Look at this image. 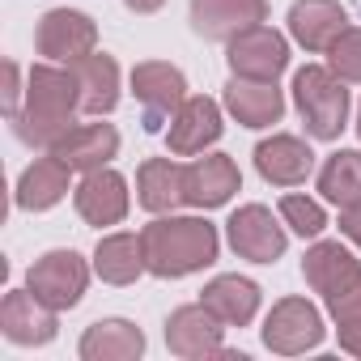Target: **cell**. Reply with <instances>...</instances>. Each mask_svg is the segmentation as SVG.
<instances>
[{
    "label": "cell",
    "mask_w": 361,
    "mask_h": 361,
    "mask_svg": "<svg viewBox=\"0 0 361 361\" xmlns=\"http://www.w3.org/2000/svg\"><path fill=\"white\" fill-rule=\"evenodd\" d=\"M77 111H81V85L73 68L35 64L26 77V102L13 115V132L35 149H51L73 128Z\"/></svg>",
    "instance_id": "1"
},
{
    "label": "cell",
    "mask_w": 361,
    "mask_h": 361,
    "mask_svg": "<svg viewBox=\"0 0 361 361\" xmlns=\"http://www.w3.org/2000/svg\"><path fill=\"white\" fill-rule=\"evenodd\" d=\"M140 247H145V268L161 281H174V276H192L209 268L221 243H217V226H209L204 217L157 213V221L140 230Z\"/></svg>",
    "instance_id": "2"
},
{
    "label": "cell",
    "mask_w": 361,
    "mask_h": 361,
    "mask_svg": "<svg viewBox=\"0 0 361 361\" xmlns=\"http://www.w3.org/2000/svg\"><path fill=\"white\" fill-rule=\"evenodd\" d=\"M348 81H340L323 64H306L293 73V102L306 119V132L314 140H336L348 123Z\"/></svg>",
    "instance_id": "3"
},
{
    "label": "cell",
    "mask_w": 361,
    "mask_h": 361,
    "mask_svg": "<svg viewBox=\"0 0 361 361\" xmlns=\"http://www.w3.org/2000/svg\"><path fill=\"white\" fill-rule=\"evenodd\" d=\"M85 285H90V268L77 251H47L26 272V289L39 302H47L51 310H73L81 302Z\"/></svg>",
    "instance_id": "4"
},
{
    "label": "cell",
    "mask_w": 361,
    "mask_h": 361,
    "mask_svg": "<svg viewBox=\"0 0 361 361\" xmlns=\"http://www.w3.org/2000/svg\"><path fill=\"white\" fill-rule=\"evenodd\" d=\"M132 94L145 111V128L161 132V123L174 119V111L188 102V77L166 60H145L132 68Z\"/></svg>",
    "instance_id": "5"
},
{
    "label": "cell",
    "mask_w": 361,
    "mask_h": 361,
    "mask_svg": "<svg viewBox=\"0 0 361 361\" xmlns=\"http://www.w3.org/2000/svg\"><path fill=\"white\" fill-rule=\"evenodd\" d=\"M264 344L281 357H298L323 344V314L306 298H281L264 319Z\"/></svg>",
    "instance_id": "6"
},
{
    "label": "cell",
    "mask_w": 361,
    "mask_h": 361,
    "mask_svg": "<svg viewBox=\"0 0 361 361\" xmlns=\"http://www.w3.org/2000/svg\"><path fill=\"white\" fill-rule=\"evenodd\" d=\"M221 331H226V323H221L204 302L178 306V310L166 319V344H170L174 357H183V361L226 357V348H221Z\"/></svg>",
    "instance_id": "7"
},
{
    "label": "cell",
    "mask_w": 361,
    "mask_h": 361,
    "mask_svg": "<svg viewBox=\"0 0 361 361\" xmlns=\"http://www.w3.org/2000/svg\"><path fill=\"white\" fill-rule=\"evenodd\" d=\"M226 60H230L234 77L276 81L289 68V43L268 26H251V30H243V35H234L226 43Z\"/></svg>",
    "instance_id": "8"
},
{
    "label": "cell",
    "mask_w": 361,
    "mask_h": 361,
    "mask_svg": "<svg viewBox=\"0 0 361 361\" xmlns=\"http://www.w3.org/2000/svg\"><path fill=\"white\" fill-rule=\"evenodd\" d=\"M39 56H47L51 64H77L98 47V26L81 13V9H51L39 22Z\"/></svg>",
    "instance_id": "9"
},
{
    "label": "cell",
    "mask_w": 361,
    "mask_h": 361,
    "mask_svg": "<svg viewBox=\"0 0 361 361\" xmlns=\"http://www.w3.org/2000/svg\"><path fill=\"white\" fill-rule=\"evenodd\" d=\"M226 234H230V247L243 255V259H251V264H272V259H281L285 255V230H281V221L272 217V209H264V204H243L230 221H226Z\"/></svg>",
    "instance_id": "10"
},
{
    "label": "cell",
    "mask_w": 361,
    "mask_h": 361,
    "mask_svg": "<svg viewBox=\"0 0 361 361\" xmlns=\"http://www.w3.org/2000/svg\"><path fill=\"white\" fill-rule=\"evenodd\" d=\"M268 0H192V30L213 43H230L234 35L264 26Z\"/></svg>",
    "instance_id": "11"
},
{
    "label": "cell",
    "mask_w": 361,
    "mask_h": 361,
    "mask_svg": "<svg viewBox=\"0 0 361 361\" xmlns=\"http://www.w3.org/2000/svg\"><path fill=\"white\" fill-rule=\"evenodd\" d=\"M243 188V174L234 166V157L226 153H209L192 166H183V200L192 209H221L230 204V196Z\"/></svg>",
    "instance_id": "12"
},
{
    "label": "cell",
    "mask_w": 361,
    "mask_h": 361,
    "mask_svg": "<svg viewBox=\"0 0 361 361\" xmlns=\"http://www.w3.org/2000/svg\"><path fill=\"white\" fill-rule=\"evenodd\" d=\"M73 204H77L81 221H90L98 230L102 226H119L128 217V183H123V174H115L111 166L90 170L77 183V192H73Z\"/></svg>",
    "instance_id": "13"
},
{
    "label": "cell",
    "mask_w": 361,
    "mask_h": 361,
    "mask_svg": "<svg viewBox=\"0 0 361 361\" xmlns=\"http://www.w3.org/2000/svg\"><path fill=\"white\" fill-rule=\"evenodd\" d=\"M56 314L47 302H39L30 289H9L0 302V331L13 344H51L56 340Z\"/></svg>",
    "instance_id": "14"
},
{
    "label": "cell",
    "mask_w": 361,
    "mask_h": 361,
    "mask_svg": "<svg viewBox=\"0 0 361 361\" xmlns=\"http://www.w3.org/2000/svg\"><path fill=\"white\" fill-rule=\"evenodd\" d=\"M166 140H170V153H174V157L204 153L209 145L221 140V106H217L213 98H204V94H200V98H188L183 106L174 111Z\"/></svg>",
    "instance_id": "15"
},
{
    "label": "cell",
    "mask_w": 361,
    "mask_h": 361,
    "mask_svg": "<svg viewBox=\"0 0 361 361\" xmlns=\"http://www.w3.org/2000/svg\"><path fill=\"white\" fill-rule=\"evenodd\" d=\"M255 170L276 188H298L314 170V153H310L306 140H298L289 132H276V136L255 145Z\"/></svg>",
    "instance_id": "16"
},
{
    "label": "cell",
    "mask_w": 361,
    "mask_h": 361,
    "mask_svg": "<svg viewBox=\"0 0 361 361\" xmlns=\"http://www.w3.org/2000/svg\"><path fill=\"white\" fill-rule=\"evenodd\" d=\"M47 153H56L64 166L90 174V170H102L119 153V132L111 123H73Z\"/></svg>",
    "instance_id": "17"
},
{
    "label": "cell",
    "mask_w": 361,
    "mask_h": 361,
    "mask_svg": "<svg viewBox=\"0 0 361 361\" xmlns=\"http://www.w3.org/2000/svg\"><path fill=\"white\" fill-rule=\"evenodd\" d=\"M344 30H348V13L336 5V0H293V9H289V35L306 51H327Z\"/></svg>",
    "instance_id": "18"
},
{
    "label": "cell",
    "mask_w": 361,
    "mask_h": 361,
    "mask_svg": "<svg viewBox=\"0 0 361 361\" xmlns=\"http://www.w3.org/2000/svg\"><path fill=\"white\" fill-rule=\"evenodd\" d=\"M226 111L243 123V128H272L285 115V98L276 90V81H251V77H234L226 85Z\"/></svg>",
    "instance_id": "19"
},
{
    "label": "cell",
    "mask_w": 361,
    "mask_h": 361,
    "mask_svg": "<svg viewBox=\"0 0 361 361\" xmlns=\"http://www.w3.org/2000/svg\"><path fill=\"white\" fill-rule=\"evenodd\" d=\"M302 276H306V285H310L314 293H323V302H327L331 293L348 289V285L361 276V259H357L348 247H340V243H314V247L306 251V259H302Z\"/></svg>",
    "instance_id": "20"
},
{
    "label": "cell",
    "mask_w": 361,
    "mask_h": 361,
    "mask_svg": "<svg viewBox=\"0 0 361 361\" xmlns=\"http://www.w3.org/2000/svg\"><path fill=\"white\" fill-rule=\"evenodd\" d=\"M68 174H73V166H64L56 153L35 157L18 178V209H26V213L56 209L68 196Z\"/></svg>",
    "instance_id": "21"
},
{
    "label": "cell",
    "mask_w": 361,
    "mask_h": 361,
    "mask_svg": "<svg viewBox=\"0 0 361 361\" xmlns=\"http://www.w3.org/2000/svg\"><path fill=\"white\" fill-rule=\"evenodd\" d=\"M200 302L226 323V327H247L259 310V285L238 276V272H226V276H213L200 293Z\"/></svg>",
    "instance_id": "22"
},
{
    "label": "cell",
    "mask_w": 361,
    "mask_h": 361,
    "mask_svg": "<svg viewBox=\"0 0 361 361\" xmlns=\"http://www.w3.org/2000/svg\"><path fill=\"white\" fill-rule=\"evenodd\" d=\"M81 85V111L85 115H111L119 102V64L106 51H90L85 60L68 64Z\"/></svg>",
    "instance_id": "23"
},
{
    "label": "cell",
    "mask_w": 361,
    "mask_h": 361,
    "mask_svg": "<svg viewBox=\"0 0 361 361\" xmlns=\"http://www.w3.org/2000/svg\"><path fill=\"white\" fill-rule=\"evenodd\" d=\"M77 353L85 361H132L145 353V331L128 319H102V323L85 327Z\"/></svg>",
    "instance_id": "24"
},
{
    "label": "cell",
    "mask_w": 361,
    "mask_h": 361,
    "mask_svg": "<svg viewBox=\"0 0 361 361\" xmlns=\"http://www.w3.org/2000/svg\"><path fill=\"white\" fill-rule=\"evenodd\" d=\"M136 200H140V209H149V213H174L178 204H188L183 200V166L178 161H170V157H149V161H140V170H136Z\"/></svg>",
    "instance_id": "25"
},
{
    "label": "cell",
    "mask_w": 361,
    "mask_h": 361,
    "mask_svg": "<svg viewBox=\"0 0 361 361\" xmlns=\"http://www.w3.org/2000/svg\"><path fill=\"white\" fill-rule=\"evenodd\" d=\"M94 272L106 281V285H132L145 268V247H140V234H106L94 251Z\"/></svg>",
    "instance_id": "26"
},
{
    "label": "cell",
    "mask_w": 361,
    "mask_h": 361,
    "mask_svg": "<svg viewBox=\"0 0 361 361\" xmlns=\"http://www.w3.org/2000/svg\"><path fill=\"white\" fill-rule=\"evenodd\" d=\"M319 192H323V200H331L340 209L353 204V200H361V153L357 149H340V153H331L323 161Z\"/></svg>",
    "instance_id": "27"
},
{
    "label": "cell",
    "mask_w": 361,
    "mask_h": 361,
    "mask_svg": "<svg viewBox=\"0 0 361 361\" xmlns=\"http://www.w3.org/2000/svg\"><path fill=\"white\" fill-rule=\"evenodd\" d=\"M281 221L302 234V238H319L327 230V213L319 200H306V196H281Z\"/></svg>",
    "instance_id": "28"
},
{
    "label": "cell",
    "mask_w": 361,
    "mask_h": 361,
    "mask_svg": "<svg viewBox=\"0 0 361 361\" xmlns=\"http://www.w3.org/2000/svg\"><path fill=\"white\" fill-rule=\"evenodd\" d=\"M327 68L340 81H361V30L348 26L331 47H327Z\"/></svg>",
    "instance_id": "29"
},
{
    "label": "cell",
    "mask_w": 361,
    "mask_h": 361,
    "mask_svg": "<svg viewBox=\"0 0 361 361\" xmlns=\"http://www.w3.org/2000/svg\"><path fill=\"white\" fill-rule=\"evenodd\" d=\"M327 314L336 319V327H361V276L327 298Z\"/></svg>",
    "instance_id": "30"
},
{
    "label": "cell",
    "mask_w": 361,
    "mask_h": 361,
    "mask_svg": "<svg viewBox=\"0 0 361 361\" xmlns=\"http://www.w3.org/2000/svg\"><path fill=\"white\" fill-rule=\"evenodd\" d=\"M340 234L361 247V200H353V204L340 209Z\"/></svg>",
    "instance_id": "31"
},
{
    "label": "cell",
    "mask_w": 361,
    "mask_h": 361,
    "mask_svg": "<svg viewBox=\"0 0 361 361\" xmlns=\"http://www.w3.org/2000/svg\"><path fill=\"white\" fill-rule=\"evenodd\" d=\"M18 98H22V68L9 60V64H5V102H9V119H13V115H18V106H22Z\"/></svg>",
    "instance_id": "32"
},
{
    "label": "cell",
    "mask_w": 361,
    "mask_h": 361,
    "mask_svg": "<svg viewBox=\"0 0 361 361\" xmlns=\"http://www.w3.org/2000/svg\"><path fill=\"white\" fill-rule=\"evenodd\" d=\"M336 331H340V348L361 357V327H336Z\"/></svg>",
    "instance_id": "33"
},
{
    "label": "cell",
    "mask_w": 361,
    "mask_h": 361,
    "mask_svg": "<svg viewBox=\"0 0 361 361\" xmlns=\"http://www.w3.org/2000/svg\"><path fill=\"white\" fill-rule=\"evenodd\" d=\"M123 5H128L132 13H157V9L166 5V0H123Z\"/></svg>",
    "instance_id": "34"
},
{
    "label": "cell",
    "mask_w": 361,
    "mask_h": 361,
    "mask_svg": "<svg viewBox=\"0 0 361 361\" xmlns=\"http://www.w3.org/2000/svg\"><path fill=\"white\" fill-rule=\"evenodd\" d=\"M357 136H361V111H357Z\"/></svg>",
    "instance_id": "35"
}]
</instances>
